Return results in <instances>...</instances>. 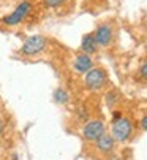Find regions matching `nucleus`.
<instances>
[{"label": "nucleus", "instance_id": "f257e3e1", "mask_svg": "<svg viewBox=\"0 0 147 160\" xmlns=\"http://www.w3.org/2000/svg\"><path fill=\"white\" fill-rule=\"evenodd\" d=\"M33 11V3L30 0H22V2L7 16L2 18V24H5L7 27H16L19 24H22Z\"/></svg>", "mask_w": 147, "mask_h": 160}, {"label": "nucleus", "instance_id": "f03ea898", "mask_svg": "<svg viewBox=\"0 0 147 160\" xmlns=\"http://www.w3.org/2000/svg\"><path fill=\"white\" fill-rule=\"evenodd\" d=\"M84 86L90 92H98L108 86V72L101 67H93L84 76Z\"/></svg>", "mask_w": 147, "mask_h": 160}, {"label": "nucleus", "instance_id": "7ed1b4c3", "mask_svg": "<svg viewBox=\"0 0 147 160\" xmlns=\"http://www.w3.org/2000/svg\"><path fill=\"white\" fill-rule=\"evenodd\" d=\"M111 125H112L111 127V136L115 140V143H125L133 136V132H135L133 121L127 116L120 118L115 122H111Z\"/></svg>", "mask_w": 147, "mask_h": 160}, {"label": "nucleus", "instance_id": "20e7f679", "mask_svg": "<svg viewBox=\"0 0 147 160\" xmlns=\"http://www.w3.org/2000/svg\"><path fill=\"white\" fill-rule=\"evenodd\" d=\"M46 48H47V38L44 35H32L24 41L19 52L24 57H37L41 52H44Z\"/></svg>", "mask_w": 147, "mask_h": 160}, {"label": "nucleus", "instance_id": "39448f33", "mask_svg": "<svg viewBox=\"0 0 147 160\" xmlns=\"http://www.w3.org/2000/svg\"><path fill=\"white\" fill-rule=\"evenodd\" d=\"M93 35H95L98 48H109V46H112V43L115 40L114 26L111 24V22H108V21L98 24V27L93 30Z\"/></svg>", "mask_w": 147, "mask_h": 160}, {"label": "nucleus", "instance_id": "423d86ee", "mask_svg": "<svg viewBox=\"0 0 147 160\" xmlns=\"http://www.w3.org/2000/svg\"><path fill=\"white\" fill-rule=\"evenodd\" d=\"M105 133H106V125L101 119H90L82 127V138L87 143H95Z\"/></svg>", "mask_w": 147, "mask_h": 160}, {"label": "nucleus", "instance_id": "0eeeda50", "mask_svg": "<svg viewBox=\"0 0 147 160\" xmlns=\"http://www.w3.org/2000/svg\"><path fill=\"white\" fill-rule=\"evenodd\" d=\"M93 65L95 63H93L92 56H87L84 52L76 54L75 60H73V68H75L78 73H81V75H86L87 72H90L92 68H93Z\"/></svg>", "mask_w": 147, "mask_h": 160}, {"label": "nucleus", "instance_id": "6e6552de", "mask_svg": "<svg viewBox=\"0 0 147 160\" xmlns=\"http://www.w3.org/2000/svg\"><path fill=\"white\" fill-rule=\"evenodd\" d=\"M95 149L103 155H109L115 149V140L109 133H105L103 136H100V138L95 141Z\"/></svg>", "mask_w": 147, "mask_h": 160}, {"label": "nucleus", "instance_id": "1a4fd4ad", "mask_svg": "<svg viewBox=\"0 0 147 160\" xmlns=\"http://www.w3.org/2000/svg\"><path fill=\"white\" fill-rule=\"evenodd\" d=\"M81 52H84L87 56H93V54L98 52V44H96V40H95L93 32H89V33L82 35V40H81Z\"/></svg>", "mask_w": 147, "mask_h": 160}, {"label": "nucleus", "instance_id": "9d476101", "mask_svg": "<svg viewBox=\"0 0 147 160\" xmlns=\"http://www.w3.org/2000/svg\"><path fill=\"white\" fill-rule=\"evenodd\" d=\"M52 98L56 103H60V105H66L70 102V94H68V90H65L63 87H59L54 90V94H52Z\"/></svg>", "mask_w": 147, "mask_h": 160}, {"label": "nucleus", "instance_id": "9b49d317", "mask_svg": "<svg viewBox=\"0 0 147 160\" xmlns=\"http://www.w3.org/2000/svg\"><path fill=\"white\" fill-rule=\"evenodd\" d=\"M105 100H106V105L109 108H114L117 103H120V94L117 90H109V92L105 95Z\"/></svg>", "mask_w": 147, "mask_h": 160}, {"label": "nucleus", "instance_id": "f8f14e48", "mask_svg": "<svg viewBox=\"0 0 147 160\" xmlns=\"http://www.w3.org/2000/svg\"><path fill=\"white\" fill-rule=\"evenodd\" d=\"M73 0H43V5L46 8H52V10H59L65 5H68Z\"/></svg>", "mask_w": 147, "mask_h": 160}, {"label": "nucleus", "instance_id": "ddd939ff", "mask_svg": "<svg viewBox=\"0 0 147 160\" xmlns=\"http://www.w3.org/2000/svg\"><path fill=\"white\" fill-rule=\"evenodd\" d=\"M76 118H78L79 122H84L86 124L87 121H90V109L86 105H81L78 108V111H76Z\"/></svg>", "mask_w": 147, "mask_h": 160}, {"label": "nucleus", "instance_id": "4468645a", "mask_svg": "<svg viewBox=\"0 0 147 160\" xmlns=\"http://www.w3.org/2000/svg\"><path fill=\"white\" fill-rule=\"evenodd\" d=\"M138 75H139V78H141L142 81H145V82H147V59H145V60H142V63L139 65Z\"/></svg>", "mask_w": 147, "mask_h": 160}, {"label": "nucleus", "instance_id": "2eb2a0df", "mask_svg": "<svg viewBox=\"0 0 147 160\" xmlns=\"http://www.w3.org/2000/svg\"><path fill=\"white\" fill-rule=\"evenodd\" d=\"M139 127H141L144 132H147V112L139 119Z\"/></svg>", "mask_w": 147, "mask_h": 160}, {"label": "nucleus", "instance_id": "dca6fc26", "mask_svg": "<svg viewBox=\"0 0 147 160\" xmlns=\"http://www.w3.org/2000/svg\"><path fill=\"white\" fill-rule=\"evenodd\" d=\"M120 118H124V112H122V111H114V112H112V121H111V122H115V121H119Z\"/></svg>", "mask_w": 147, "mask_h": 160}, {"label": "nucleus", "instance_id": "f3484780", "mask_svg": "<svg viewBox=\"0 0 147 160\" xmlns=\"http://www.w3.org/2000/svg\"><path fill=\"white\" fill-rule=\"evenodd\" d=\"M2 130H3V124H2V122H0V132H2Z\"/></svg>", "mask_w": 147, "mask_h": 160}, {"label": "nucleus", "instance_id": "a211bd4d", "mask_svg": "<svg viewBox=\"0 0 147 160\" xmlns=\"http://www.w3.org/2000/svg\"><path fill=\"white\" fill-rule=\"evenodd\" d=\"M86 2H96V0H86Z\"/></svg>", "mask_w": 147, "mask_h": 160}, {"label": "nucleus", "instance_id": "6ab92c4d", "mask_svg": "<svg viewBox=\"0 0 147 160\" xmlns=\"http://www.w3.org/2000/svg\"><path fill=\"white\" fill-rule=\"evenodd\" d=\"M112 160H120V158H117V157H114V158H112Z\"/></svg>", "mask_w": 147, "mask_h": 160}]
</instances>
